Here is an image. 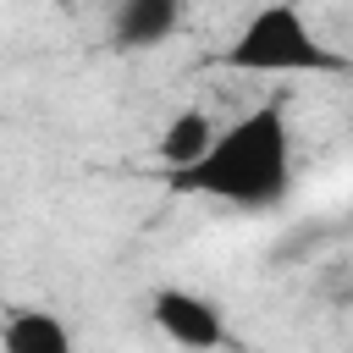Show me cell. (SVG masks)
<instances>
[{
	"instance_id": "cell-5",
	"label": "cell",
	"mask_w": 353,
	"mask_h": 353,
	"mask_svg": "<svg viewBox=\"0 0 353 353\" xmlns=\"http://www.w3.org/2000/svg\"><path fill=\"white\" fill-rule=\"evenodd\" d=\"M0 353H77V342L61 314L22 303L0 320Z\"/></svg>"
},
{
	"instance_id": "cell-2",
	"label": "cell",
	"mask_w": 353,
	"mask_h": 353,
	"mask_svg": "<svg viewBox=\"0 0 353 353\" xmlns=\"http://www.w3.org/2000/svg\"><path fill=\"white\" fill-rule=\"evenodd\" d=\"M215 61L226 72H248V77H347L353 72L347 55L320 44V33L309 28V17L292 0L259 6Z\"/></svg>"
},
{
	"instance_id": "cell-3",
	"label": "cell",
	"mask_w": 353,
	"mask_h": 353,
	"mask_svg": "<svg viewBox=\"0 0 353 353\" xmlns=\"http://www.w3.org/2000/svg\"><path fill=\"white\" fill-rule=\"evenodd\" d=\"M149 314L160 325L165 342L188 347V353H221L226 347V314L221 303H210L204 292H188V287H160L149 298Z\"/></svg>"
},
{
	"instance_id": "cell-6",
	"label": "cell",
	"mask_w": 353,
	"mask_h": 353,
	"mask_svg": "<svg viewBox=\"0 0 353 353\" xmlns=\"http://www.w3.org/2000/svg\"><path fill=\"white\" fill-rule=\"evenodd\" d=\"M215 132H221V127H215L210 110H176V116L160 127V143H154V149H160V165H165L171 176L188 171V165H199L204 149L215 143Z\"/></svg>"
},
{
	"instance_id": "cell-4",
	"label": "cell",
	"mask_w": 353,
	"mask_h": 353,
	"mask_svg": "<svg viewBox=\"0 0 353 353\" xmlns=\"http://www.w3.org/2000/svg\"><path fill=\"white\" fill-rule=\"evenodd\" d=\"M188 17V0H116L110 6V44L121 55L160 50Z\"/></svg>"
},
{
	"instance_id": "cell-1",
	"label": "cell",
	"mask_w": 353,
	"mask_h": 353,
	"mask_svg": "<svg viewBox=\"0 0 353 353\" xmlns=\"http://www.w3.org/2000/svg\"><path fill=\"white\" fill-rule=\"evenodd\" d=\"M171 188L221 199L232 210H276L292 193V127L281 105H254L215 132L199 165L176 171Z\"/></svg>"
}]
</instances>
